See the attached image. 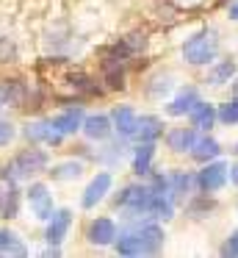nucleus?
<instances>
[{"mask_svg": "<svg viewBox=\"0 0 238 258\" xmlns=\"http://www.w3.org/2000/svg\"><path fill=\"white\" fill-rule=\"evenodd\" d=\"M47 167H50V153L31 145L0 164V180L3 183H22V180H31L36 175L47 172Z\"/></svg>", "mask_w": 238, "mask_h": 258, "instance_id": "nucleus-1", "label": "nucleus"}, {"mask_svg": "<svg viewBox=\"0 0 238 258\" xmlns=\"http://www.w3.org/2000/svg\"><path fill=\"white\" fill-rule=\"evenodd\" d=\"M180 53H183V61L191 64V67H208V64H213L221 53L219 31L210 28V25L194 31V34L183 42Z\"/></svg>", "mask_w": 238, "mask_h": 258, "instance_id": "nucleus-2", "label": "nucleus"}, {"mask_svg": "<svg viewBox=\"0 0 238 258\" xmlns=\"http://www.w3.org/2000/svg\"><path fill=\"white\" fill-rule=\"evenodd\" d=\"M149 197H152V191H149L147 183H127L114 195V206L125 214V219L147 217Z\"/></svg>", "mask_w": 238, "mask_h": 258, "instance_id": "nucleus-3", "label": "nucleus"}, {"mask_svg": "<svg viewBox=\"0 0 238 258\" xmlns=\"http://www.w3.org/2000/svg\"><path fill=\"white\" fill-rule=\"evenodd\" d=\"M127 225L136 230L138 241H141V252H144V255H155V252L164 250L166 233H164V228H161L158 219H152V217H147V219L136 217V219H127Z\"/></svg>", "mask_w": 238, "mask_h": 258, "instance_id": "nucleus-4", "label": "nucleus"}, {"mask_svg": "<svg viewBox=\"0 0 238 258\" xmlns=\"http://www.w3.org/2000/svg\"><path fill=\"white\" fill-rule=\"evenodd\" d=\"M197 191H205V195H216L227 186L230 180V164L221 161V158H213V161H205L202 169L197 175Z\"/></svg>", "mask_w": 238, "mask_h": 258, "instance_id": "nucleus-5", "label": "nucleus"}, {"mask_svg": "<svg viewBox=\"0 0 238 258\" xmlns=\"http://www.w3.org/2000/svg\"><path fill=\"white\" fill-rule=\"evenodd\" d=\"M25 200H28L33 217H36L39 222H47V219L53 217L55 206H53V195H50L47 183H42V180H31L28 189H25Z\"/></svg>", "mask_w": 238, "mask_h": 258, "instance_id": "nucleus-6", "label": "nucleus"}, {"mask_svg": "<svg viewBox=\"0 0 238 258\" xmlns=\"http://www.w3.org/2000/svg\"><path fill=\"white\" fill-rule=\"evenodd\" d=\"M111 189H114V175H111L108 169H100V172L86 183V189H83V195H81V208H86V211L97 208V203H103L105 197L111 195Z\"/></svg>", "mask_w": 238, "mask_h": 258, "instance_id": "nucleus-7", "label": "nucleus"}, {"mask_svg": "<svg viewBox=\"0 0 238 258\" xmlns=\"http://www.w3.org/2000/svg\"><path fill=\"white\" fill-rule=\"evenodd\" d=\"M22 136H25L31 145H50V147H58L64 142V134L55 131V125L50 119H33L22 128Z\"/></svg>", "mask_w": 238, "mask_h": 258, "instance_id": "nucleus-8", "label": "nucleus"}, {"mask_svg": "<svg viewBox=\"0 0 238 258\" xmlns=\"http://www.w3.org/2000/svg\"><path fill=\"white\" fill-rule=\"evenodd\" d=\"M116 233H119V228H116V222L111 217H94L86 225V241L94 247H111Z\"/></svg>", "mask_w": 238, "mask_h": 258, "instance_id": "nucleus-9", "label": "nucleus"}, {"mask_svg": "<svg viewBox=\"0 0 238 258\" xmlns=\"http://www.w3.org/2000/svg\"><path fill=\"white\" fill-rule=\"evenodd\" d=\"M111 122H114V134L119 139H133L136 136V125H138V111L127 103L111 108Z\"/></svg>", "mask_w": 238, "mask_h": 258, "instance_id": "nucleus-10", "label": "nucleus"}, {"mask_svg": "<svg viewBox=\"0 0 238 258\" xmlns=\"http://www.w3.org/2000/svg\"><path fill=\"white\" fill-rule=\"evenodd\" d=\"M69 228H72V211L69 208H55L53 217L44 222V241L47 244H61L69 233Z\"/></svg>", "mask_w": 238, "mask_h": 258, "instance_id": "nucleus-11", "label": "nucleus"}, {"mask_svg": "<svg viewBox=\"0 0 238 258\" xmlns=\"http://www.w3.org/2000/svg\"><path fill=\"white\" fill-rule=\"evenodd\" d=\"M199 100H202V95H199L197 86H180V89H177V95L166 103L164 111L169 114V117H188V114H191V108L197 106Z\"/></svg>", "mask_w": 238, "mask_h": 258, "instance_id": "nucleus-12", "label": "nucleus"}, {"mask_svg": "<svg viewBox=\"0 0 238 258\" xmlns=\"http://www.w3.org/2000/svg\"><path fill=\"white\" fill-rule=\"evenodd\" d=\"M81 131L86 134V139H92V142H108L111 136H114L111 114H86Z\"/></svg>", "mask_w": 238, "mask_h": 258, "instance_id": "nucleus-13", "label": "nucleus"}, {"mask_svg": "<svg viewBox=\"0 0 238 258\" xmlns=\"http://www.w3.org/2000/svg\"><path fill=\"white\" fill-rule=\"evenodd\" d=\"M197 136H199L197 128H191V125H183V128H169V131L164 134V139H166V147H169L172 153L183 156V153H191Z\"/></svg>", "mask_w": 238, "mask_h": 258, "instance_id": "nucleus-14", "label": "nucleus"}, {"mask_svg": "<svg viewBox=\"0 0 238 258\" xmlns=\"http://www.w3.org/2000/svg\"><path fill=\"white\" fill-rule=\"evenodd\" d=\"M152 161H155V142H136L133 147V158H130V169L136 178H149L152 172Z\"/></svg>", "mask_w": 238, "mask_h": 258, "instance_id": "nucleus-15", "label": "nucleus"}, {"mask_svg": "<svg viewBox=\"0 0 238 258\" xmlns=\"http://www.w3.org/2000/svg\"><path fill=\"white\" fill-rule=\"evenodd\" d=\"M83 106H69V108H64V111H58L55 117H50V122L55 125V131H61L64 136H75L77 131H81V125H83Z\"/></svg>", "mask_w": 238, "mask_h": 258, "instance_id": "nucleus-16", "label": "nucleus"}, {"mask_svg": "<svg viewBox=\"0 0 238 258\" xmlns=\"http://www.w3.org/2000/svg\"><path fill=\"white\" fill-rule=\"evenodd\" d=\"M219 208V203L213 200V195H205V191H199V195H188L186 197V217L188 219H208L210 214Z\"/></svg>", "mask_w": 238, "mask_h": 258, "instance_id": "nucleus-17", "label": "nucleus"}, {"mask_svg": "<svg viewBox=\"0 0 238 258\" xmlns=\"http://www.w3.org/2000/svg\"><path fill=\"white\" fill-rule=\"evenodd\" d=\"M216 122H219V117H216V106L208 103V100H199L197 106L191 108V114H188V125L197 128L199 134H208Z\"/></svg>", "mask_w": 238, "mask_h": 258, "instance_id": "nucleus-18", "label": "nucleus"}, {"mask_svg": "<svg viewBox=\"0 0 238 258\" xmlns=\"http://www.w3.org/2000/svg\"><path fill=\"white\" fill-rule=\"evenodd\" d=\"M238 75V67L232 58H219V61L208 64V75H205V84L208 86H227L232 78Z\"/></svg>", "mask_w": 238, "mask_h": 258, "instance_id": "nucleus-19", "label": "nucleus"}, {"mask_svg": "<svg viewBox=\"0 0 238 258\" xmlns=\"http://www.w3.org/2000/svg\"><path fill=\"white\" fill-rule=\"evenodd\" d=\"M164 119L158 114H138V125H136V142H158L164 136Z\"/></svg>", "mask_w": 238, "mask_h": 258, "instance_id": "nucleus-20", "label": "nucleus"}, {"mask_svg": "<svg viewBox=\"0 0 238 258\" xmlns=\"http://www.w3.org/2000/svg\"><path fill=\"white\" fill-rule=\"evenodd\" d=\"M175 197L169 195V191H158L152 197H149V206H147V217L158 219V222H169L172 217H175Z\"/></svg>", "mask_w": 238, "mask_h": 258, "instance_id": "nucleus-21", "label": "nucleus"}, {"mask_svg": "<svg viewBox=\"0 0 238 258\" xmlns=\"http://www.w3.org/2000/svg\"><path fill=\"white\" fill-rule=\"evenodd\" d=\"M188 156H191L197 164L213 161V158H221V145H219V139H213L210 134H202V136H197V142H194V147H191Z\"/></svg>", "mask_w": 238, "mask_h": 258, "instance_id": "nucleus-22", "label": "nucleus"}, {"mask_svg": "<svg viewBox=\"0 0 238 258\" xmlns=\"http://www.w3.org/2000/svg\"><path fill=\"white\" fill-rule=\"evenodd\" d=\"M166 175H169V195L175 197V200H186V197L197 189V178H194L191 172H186V169H172V172H166Z\"/></svg>", "mask_w": 238, "mask_h": 258, "instance_id": "nucleus-23", "label": "nucleus"}, {"mask_svg": "<svg viewBox=\"0 0 238 258\" xmlns=\"http://www.w3.org/2000/svg\"><path fill=\"white\" fill-rule=\"evenodd\" d=\"M47 175L55 180V183H69V180H77L83 175V161L81 158H66V161H58L53 167H47Z\"/></svg>", "mask_w": 238, "mask_h": 258, "instance_id": "nucleus-24", "label": "nucleus"}, {"mask_svg": "<svg viewBox=\"0 0 238 258\" xmlns=\"http://www.w3.org/2000/svg\"><path fill=\"white\" fill-rule=\"evenodd\" d=\"M25 95H28V89L20 84V81L0 78V108H6V106L20 108L22 103H25Z\"/></svg>", "mask_w": 238, "mask_h": 258, "instance_id": "nucleus-25", "label": "nucleus"}, {"mask_svg": "<svg viewBox=\"0 0 238 258\" xmlns=\"http://www.w3.org/2000/svg\"><path fill=\"white\" fill-rule=\"evenodd\" d=\"M114 250L119 252V255H144V252H141V241H138L136 230H133L130 225H125V228L116 233Z\"/></svg>", "mask_w": 238, "mask_h": 258, "instance_id": "nucleus-26", "label": "nucleus"}, {"mask_svg": "<svg viewBox=\"0 0 238 258\" xmlns=\"http://www.w3.org/2000/svg\"><path fill=\"white\" fill-rule=\"evenodd\" d=\"M0 255H28L25 241L20 239V233L11 228H0Z\"/></svg>", "mask_w": 238, "mask_h": 258, "instance_id": "nucleus-27", "label": "nucleus"}, {"mask_svg": "<svg viewBox=\"0 0 238 258\" xmlns=\"http://www.w3.org/2000/svg\"><path fill=\"white\" fill-rule=\"evenodd\" d=\"M20 217V191L17 183H9L0 191V219H17Z\"/></svg>", "mask_w": 238, "mask_h": 258, "instance_id": "nucleus-28", "label": "nucleus"}, {"mask_svg": "<svg viewBox=\"0 0 238 258\" xmlns=\"http://www.w3.org/2000/svg\"><path fill=\"white\" fill-rule=\"evenodd\" d=\"M172 89H175V78H172L169 73H158V75H152L149 84H147V97L164 100V97L172 95Z\"/></svg>", "mask_w": 238, "mask_h": 258, "instance_id": "nucleus-29", "label": "nucleus"}, {"mask_svg": "<svg viewBox=\"0 0 238 258\" xmlns=\"http://www.w3.org/2000/svg\"><path fill=\"white\" fill-rule=\"evenodd\" d=\"M216 117H219L221 125H238V97L232 95L230 100L219 103L216 106Z\"/></svg>", "mask_w": 238, "mask_h": 258, "instance_id": "nucleus-30", "label": "nucleus"}, {"mask_svg": "<svg viewBox=\"0 0 238 258\" xmlns=\"http://www.w3.org/2000/svg\"><path fill=\"white\" fill-rule=\"evenodd\" d=\"M69 86L75 92H83V95H100V86L94 84L92 78H89V75H83V73H75V75H69Z\"/></svg>", "mask_w": 238, "mask_h": 258, "instance_id": "nucleus-31", "label": "nucleus"}, {"mask_svg": "<svg viewBox=\"0 0 238 258\" xmlns=\"http://www.w3.org/2000/svg\"><path fill=\"white\" fill-rule=\"evenodd\" d=\"M14 136H17L14 122H9L6 117H0V147H9L11 142H14Z\"/></svg>", "mask_w": 238, "mask_h": 258, "instance_id": "nucleus-32", "label": "nucleus"}, {"mask_svg": "<svg viewBox=\"0 0 238 258\" xmlns=\"http://www.w3.org/2000/svg\"><path fill=\"white\" fill-rule=\"evenodd\" d=\"M221 255H230V258H238V228L230 230V236L224 239V244H221Z\"/></svg>", "mask_w": 238, "mask_h": 258, "instance_id": "nucleus-33", "label": "nucleus"}, {"mask_svg": "<svg viewBox=\"0 0 238 258\" xmlns=\"http://www.w3.org/2000/svg\"><path fill=\"white\" fill-rule=\"evenodd\" d=\"M17 58V47L11 45H6V39H0V64H11Z\"/></svg>", "mask_w": 238, "mask_h": 258, "instance_id": "nucleus-34", "label": "nucleus"}, {"mask_svg": "<svg viewBox=\"0 0 238 258\" xmlns=\"http://www.w3.org/2000/svg\"><path fill=\"white\" fill-rule=\"evenodd\" d=\"M227 17L238 23V0H232V3H230V9H227Z\"/></svg>", "mask_w": 238, "mask_h": 258, "instance_id": "nucleus-35", "label": "nucleus"}, {"mask_svg": "<svg viewBox=\"0 0 238 258\" xmlns=\"http://www.w3.org/2000/svg\"><path fill=\"white\" fill-rule=\"evenodd\" d=\"M230 180H232V183L238 186V161H235V164H232V167H230Z\"/></svg>", "mask_w": 238, "mask_h": 258, "instance_id": "nucleus-36", "label": "nucleus"}, {"mask_svg": "<svg viewBox=\"0 0 238 258\" xmlns=\"http://www.w3.org/2000/svg\"><path fill=\"white\" fill-rule=\"evenodd\" d=\"M232 95L238 97V75H235V78H232Z\"/></svg>", "mask_w": 238, "mask_h": 258, "instance_id": "nucleus-37", "label": "nucleus"}]
</instances>
